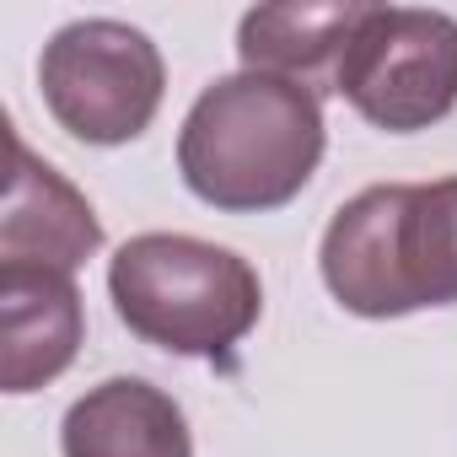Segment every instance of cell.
Segmentation results:
<instances>
[{
	"label": "cell",
	"mask_w": 457,
	"mask_h": 457,
	"mask_svg": "<svg viewBox=\"0 0 457 457\" xmlns=\"http://www.w3.org/2000/svg\"><path fill=\"white\" fill-rule=\"evenodd\" d=\"M328 145L318 92L237 71L210 81L183 129H178V172L194 199L226 215H259L291 204Z\"/></svg>",
	"instance_id": "6da1fadb"
},
{
	"label": "cell",
	"mask_w": 457,
	"mask_h": 457,
	"mask_svg": "<svg viewBox=\"0 0 457 457\" xmlns=\"http://www.w3.org/2000/svg\"><path fill=\"white\" fill-rule=\"evenodd\" d=\"M323 286L355 318H409L457 302V178L377 183L334 210Z\"/></svg>",
	"instance_id": "7a4b0ae2"
},
{
	"label": "cell",
	"mask_w": 457,
	"mask_h": 457,
	"mask_svg": "<svg viewBox=\"0 0 457 457\" xmlns=\"http://www.w3.org/2000/svg\"><path fill=\"white\" fill-rule=\"evenodd\" d=\"M108 296L135 339L199 361L232 355L264 312L259 270L243 253L183 232L129 237L108 264Z\"/></svg>",
	"instance_id": "3957f363"
},
{
	"label": "cell",
	"mask_w": 457,
	"mask_h": 457,
	"mask_svg": "<svg viewBox=\"0 0 457 457\" xmlns=\"http://www.w3.org/2000/svg\"><path fill=\"white\" fill-rule=\"evenodd\" d=\"M38 92L65 135L87 145H129L151 129L162 108L167 65L140 28L87 17L44 44Z\"/></svg>",
	"instance_id": "277c9868"
},
{
	"label": "cell",
	"mask_w": 457,
	"mask_h": 457,
	"mask_svg": "<svg viewBox=\"0 0 457 457\" xmlns=\"http://www.w3.org/2000/svg\"><path fill=\"white\" fill-rule=\"evenodd\" d=\"M334 92L387 135L441 124L457 108V17L425 6H361Z\"/></svg>",
	"instance_id": "5b68a950"
},
{
	"label": "cell",
	"mask_w": 457,
	"mask_h": 457,
	"mask_svg": "<svg viewBox=\"0 0 457 457\" xmlns=\"http://www.w3.org/2000/svg\"><path fill=\"white\" fill-rule=\"evenodd\" d=\"M103 248V220L92 215L87 194L65 183L49 162L28 151L22 135H12V188L0 215V264H38L76 275Z\"/></svg>",
	"instance_id": "8992f818"
},
{
	"label": "cell",
	"mask_w": 457,
	"mask_h": 457,
	"mask_svg": "<svg viewBox=\"0 0 457 457\" xmlns=\"http://www.w3.org/2000/svg\"><path fill=\"white\" fill-rule=\"evenodd\" d=\"M0 387L33 393L81 350V291L65 270L0 264Z\"/></svg>",
	"instance_id": "52a82bcc"
},
{
	"label": "cell",
	"mask_w": 457,
	"mask_h": 457,
	"mask_svg": "<svg viewBox=\"0 0 457 457\" xmlns=\"http://www.w3.org/2000/svg\"><path fill=\"white\" fill-rule=\"evenodd\" d=\"M65 457H194L188 420L172 393L145 377H108L87 387L60 425Z\"/></svg>",
	"instance_id": "ba28073f"
},
{
	"label": "cell",
	"mask_w": 457,
	"mask_h": 457,
	"mask_svg": "<svg viewBox=\"0 0 457 457\" xmlns=\"http://www.w3.org/2000/svg\"><path fill=\"white\" fill-rule=\"evenodd\" d=\"M355 22H361V6H259L237 28L243 71L280 76L307 92L318 87L334 92V71Z\"/></svg>",
	"instance_id": "9c48e42d"
}]
</instances>
